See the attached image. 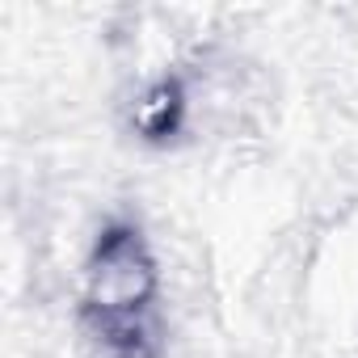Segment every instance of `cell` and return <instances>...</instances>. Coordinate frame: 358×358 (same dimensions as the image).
<instances>
[]
</instances>
